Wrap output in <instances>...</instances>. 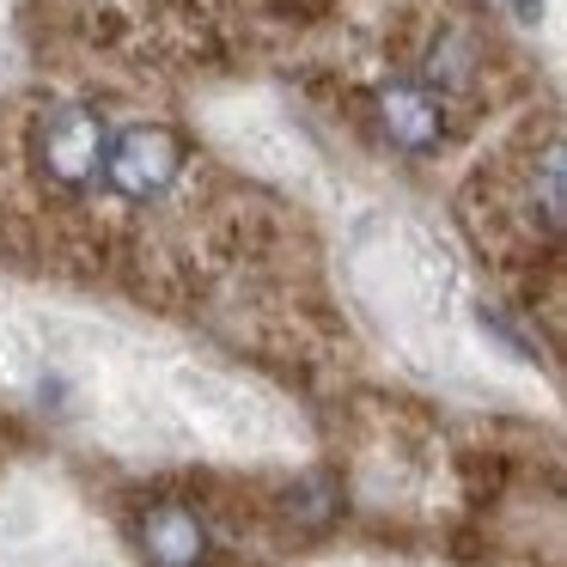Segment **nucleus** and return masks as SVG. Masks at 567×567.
I'll list each match as a JSON object with an SVG mask.
<instances>
[{"mask_svg":"<svg viewBox=\"0 0 567 567\" xmlns=\"http://www.w3.org/2000/svg\"><path fill=\"white\" fill-rule=\"evenodd\" d=\"M189 172V141L165 123H123L111 128L99 159V184L116 202H165Z\"/></svg>","mask_w":567,"mask_h":567,"instance_id":"1","label":"nucleus"},{"mask_svg":"<svg viewBox=\"0 0 567 567\" xmlns=\"http://www.w3.org/2000/svg\"><path fill=\"white\" fill-rule=\"evenodd\" d=\"M111 123L99 104H50L43 123L31 128V172L50 189H92Z\"/></svg>","mask_w":567,"mask_h":567,"instance_id":"2","label":"nucleus"},{"mask_svg":"<svg viewBox=\"0 0 567 567\" xmlns=\"http://www.w3.org/2000/svg\"><path fill=\"white\" fill-rule=\"evenodd\" d=\"M135 543H141V561L147 567H208V549H214L202 513L184 501L147 506L141 525H135Z\"/></svg>","mask_w":567,"mask_h":567,"instance_id":"3","label":"nucleus"},{"mask_svg":"<svg viewBox=\"0 0 567 567\" xmlns=\"http://www.w3.org/2000/svg\"><path fill=\"white\" fill-rule=\"evenodd\" d=\"M379 123L403 153H433L445 141V104L433 80H391L379 92Z\"/></svg>","mask_w":567,"mask_h":567,"instance_id":"4","label":"nucleus"}]
</instances>
